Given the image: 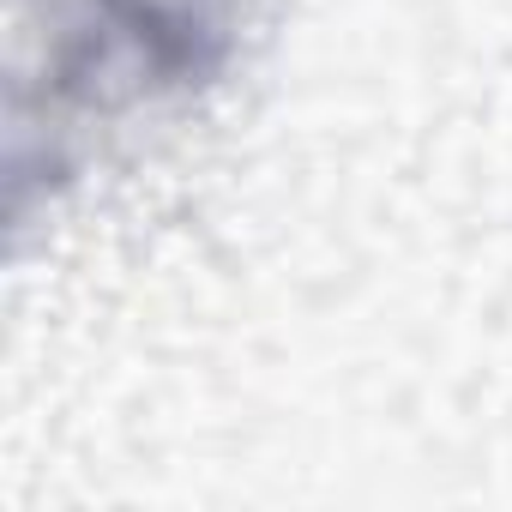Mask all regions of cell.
Instances as JSON below:
<instances>
[{
  "label": "cell",
  "mask_w": 512,
  "mask_h": 512,
  "mask_svg": "<svg viewBox=\"0 0 512 512\" xmlns=\"http://www.w3.org/2000/svg\"><path fill=\"white\" fill-rule=\"evenodd\" d=\"M247 0H49V97L151 103L223 73Z\"/></svg>",
  "instance_id": "1"
}]
</instances>
